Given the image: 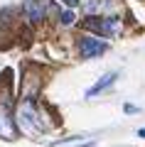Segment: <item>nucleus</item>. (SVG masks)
Listing matches in <instances>:
<instances>
[{"label":"nucleus","instance_id":"obj_1","mask_svg":"<svg viewBox=\"0 0 145 147\" xmlns=\"http://www.w3.org/2000/svg\"><path fill=\"white\" fill-rule=\"evenodd\" d=\"M17 127H20L25 135L37 137L44 130H49V120L44 118V113H39L32 98H25L17 105Z\"/></svg>","mask_w":145,"mask_h":147},{"label":"nucleus","instance_id":"obj_2","mask_svg":"<svg viewBox=\"0 0 145 147\" xmlns=\"http://www.w3.org/2000/svg\"><path fill=\"white\" fill-rule=\"evenodd\" d=\"M84 27L99 32L103 37H113L120 30V17H111V15L108 17H88V20H84Z\"/></svg>","mask_w":145,"mask_h":147},{"label":"nucleus","instance_id":"obj_3","mask_svg":"<svg viewBox=\"0 0 145 147\" xmlns=\"http://www.w3.org/2000/svg\"><path fill=\"white\" fill-rule=\"evenodd\" d=\"M108 49V44L96 39V37H81L79 39V54L81 59H93V57H101V54Z\"/></svg>","mask_w":145,"mask_h":147},{"label":"nucleus","instance_id":"obj_4","mask_svg":"<svg viewBox=\"0 0 145 147\" xmlns=\"http://www.w3.org/2000/svg\"><path fill=\"white\" fill-rule=\"evenodd\" d=\"M22 12L30 22H39L47 12V0H25L22 3Z\"/></svg>","mask_w":145,"mask_h":147},{"label":"nucleus","instance_id":"obj_5","mask_svg":"<svg viewBox=\"0 0 145 147\" xmlns=\"http://www.w3.org/2000/svg\"><path fill=\"white\" fill-rule=\"evenodd\" d=\"M0 137H5V140H12L15 137V123H12V115L7 105L0 103Z\"/></svg>","mask_w":145,"mask_h":147},{"label":"nucleus","instance_id":"obj_6","mask_svg":"<svg viewBox=\"0 0 145 147\" xmlns=\"http://www.w3.org/2000/svg\"><path fill=\"white\" fill-rule=\"evenodd\" d=\"M116 79H118V74H113V71H111V74H106L103 79H99V81H96V84L91 86V88L86 91V98H93V96H99L101 91H106V88H108V86L113 84Z\"/></svg>","mask_w":145,"mask_h":147},{"label":"nucleus","instance_id":"obj_7","mask_svg":"<svg viewBox=\"0 0 145 147\" xmlns=\"http://www.w3.org/2000/svg\"><path fill=\"white\" fill-rule=\"evenodd\" d=\"M108 7V3L106 0H91V3H86V12H93V10H106Z\"/></svg>","mask_w":145,"mask_h":147},{"label":"nucleus","instance_id":"obj_8","mask_svg":"<svg viewBox=\"0 0 145 147\" xmlns=\"http://www.w3.org/2000/svg\"><path fill=\"white\" fill-rule=\"evenodd\" d=\"M74 20H76V15H74L71 10H67V12L59 15V22H62V25H74Z\"/></svg>","mask_w":145,"mask_h":147},{"label":"nucleus","instance_id":"obj_9","mask_svg":"<svg viewBox=\"0 0 145 147\" xmlns=\"http://www.w3.org/2000/svg\"><path fill=\"white\" fill-rule=\"evenodd\" d=\"M64 3H67L69 7H76V5H79V0H64Z\"/></svg>","mask_w":145,"mask_h":147},{"label":"nucleus","instance_id":"obj_10","mask_svg":"<svg viewBox=\"0 0 145 147\" xmlns=\"http://www.w3.org/2000/svg\"><path fill=\"white\" fill-rule=\"evenodd\" d=\"M138 137H145V127H143V130H138Z\"/></svg>","mask_w":145,"mask_h":147}]
</instances>
